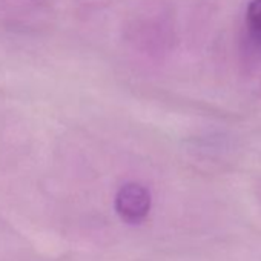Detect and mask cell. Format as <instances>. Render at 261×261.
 Wrapping results in <instances>:
<instances>
[{"instance_id":"obj_2","label":"cell","mask_w":261,"mask_h":261,"mask_svg":"<svg viewBox=\"0 0 261 261\" xmlns=\"http://www.w3.org/2000/svg\"><path fill=\"white\" fill-rule=\"evenodd\" d=\"M246 20L252 33L261 36V0H253L247 7Z\"/></svg>"},{"instance_id":"obj_1","label":"cell","mask_w":261,"mask_h":261,"mask_svg":"<svg viewBox=\"0 0 261 261\" xmlns=\"http://www.w3.org/2000/svg\"><path fill=\"white\" fill-rule=\"evenodd\" d=\"M151 209V194L146 188L129 183L115 195V211L127 223H140Z\"/></svg>"}]
</instances>
